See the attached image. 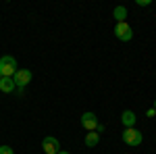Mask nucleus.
Listing matches in <instances>:
<instances>
[{
  "mask_svg": "<svg viewBox=\"0 0 156 154\" xmlns=\"http://www.w3.org/2000/svg\"><path fill=\"white\" fill-rule=\"evenodd\" d=\"M0 154H15V150L11 146H0Z\"/></svg>",
  "mask_w": 156,
  "mask_h": 154,
  "instance_id": "obj_11",
  "label": "nucleus"
},
{
  "mask_svg": "<svg viewBox=\"0 0 156 154\" xmlns=\"http://www.w3.org/2000/svg\"><path fill=\"white\" fill-rule=\"evenodd\" d=\"M123 142L127 144V146H140L142 144V133L137 129H133V127H125V131H123Z\"/></svg>",
  "mask_w": 156,
  "mask_h": 154,
  "instance_id": "obj_2",
  "label": "nucleus"
},
{
  "mask_svg": "<svg viewBox=\"0 0 156 154\" xmlns=\"http://www.w3.org/2000/svg\"><path fill=\"white\" fill-rule=\"evenodd\" d=\"M58 154H71V152H67V150H58Z\"/></svg>",
  "mask_w": 156,
  "mask_h": 154,
  "instance_id": "obj_13",
  "label": "nucleus"
},
{
  "mask_svg": "<svg viewBox=\"0 0 156 154\" xmlns=\"http://www.w3.org/2000/svg\"><path fill=\"white\" fill-rule=\"evenodd\" d=\"M17 73V60L11 54L0 56V77H12Z\"/></svg>",
  "mask_w": 156,
  "mask_h": 154,
  "instance_id": "obj_1",
  "label": "nucleus"
},
{
  "mask_svg": "<svg viewBox=\"0 0 156 154\" xmlns=\"http://www.w3.org/2000/svg\"><path fill=\"white\" fill-rule=\"evenodd\" d=\"M115 36L119 38L121 42H129L133 38V29H131V25L127 23H117V27H115Z\"/></svg>",
  "mask_w": 156,
  "mask_h": 154,
  "instance_id": "obj_4",
  "label": "nucleus"
},
{
  "mask_svg": "<svg viewBox=\"0 0 156 154\" xmlns=\"http://www.w3.org/2000/svg\"><path fill=\"white\" fill-rule=\"evenodd\" d=\"M31 77H34V73L29 69H17V73L12 75V81L17 88H25L27 83H31Z\"/></svg>",
  "mask_w": 156,
  "mask_h": 154,
  "instance_id": "obj_3",
  "label": "nucleus"
},
{
  "mask_svg": "<svg viewBox=\"0 0 156 154\" xmlns=\"http://www.w3.org/2000/svg\"><path fill=\"white\" fill-rule=\"evenodd\" d=\"M135 113H133V110H125V113H123V115H121V121H123V125H125V127H133V125H135Z\"/></svg>",
  "mask_w": 156,
  "mask_h": 154,
  "instance_id": "obj_8",
  "label": "nucleus"
},
{
  "mask_svg": "<svg viewBox=\"0 0 156 154\" xmlns=\"http://www.w3.org/2000/svg\"><path fill=\"white\" fill-rule=\"evenodd\" d=\"M137 4L140 6H146V4H150V0H137Z\"/></svg>",
  "mask_w": 156,
  "mask_h": 154,
  "instance_id": "obj_12",
  "label": "nucleus"
},
{
  "mask_svg": "<svg viewBox=\"0 0 156 154\" xmlns=\"http://www.w3.org/2000/svg\"><path fill=\"white\" fill-rule=\"evenodd\" d=\"M81 125H83V129H87V131H96V127L100 123H98V117L94 113H83V115H81Z\"/></svg>",
  "mask_w": 156,
  "mask_h": 154,
  "instance_id": "obj_5",
  "label": "nucleus"
},
{
  "mask_svg": "<svg viewBox=\"0 0 156 154\" xmlns=\"http://www.w3.org/2000/svg\"><path fill=\"white\" fill-rule=\"evenodd\" d=\"M42 148H44V154H58L60 144L56 138H44L42 140Z\"/></svg>",
  "mask_w": 156,
  "mask_h": 154,
  "instance_id": "obj_6",
  "label": "nucleus"
},
{
  "mask_svg": "<svg viewBox=\"0 0 156 154\" xmlns=\"http://www.w3.org/2000/svg\"><path fill=\"white\" fill-rule=\"evenodd\" d=\"M15 81H12V77H0V92H4V94H11L15 92Z\"/></svg>",
  "mask_w": 156,
  "mask_h": 154,
  "instance_id": "obj_7",
  "label": "nucleus"
},
{
  "mask_svg": "<svg viewBox=\"0 0 156 154\" xmlns=\"http://www.w3.org/2000/svg\"><path fill=\"white\" fill-rule=\"evenodd\" d=\"M98 142H100V133H96V131H90V133L85 135V146H87V148L98 146Z\"/></svg>",
  "mask_w": 156,
  "mask_h": 154,
  "instance_id": "obj_9",
  "label": "nucleus"
},
{
  "mask_svg": "<svg viewBox=\"0 0 156 154\" xmlns=\"http://www.w3.org/2000/svg\"><path fill=\"white\" fill-rule=\"evenodd\" d=\"M112 15H115L117 23H125V19H127V9H125V6H115Z\"/></svg>",
  "mask_w": 156,
  "mask_h": 154,
  "instance_id": "obj_10",
  "label": "nucleus"
}]
</instances>
